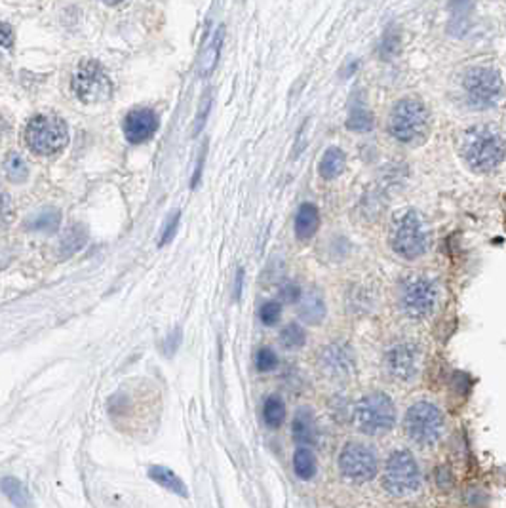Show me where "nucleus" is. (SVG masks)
Masks as SVG:
<instances>
[{
    "instance_id": "f257e3e1",
    "label": "nucleus",
    "mask_w": 506,
    "mask_h": 508,
    "mask_svg": "<svg viewBox=\"0 0 506 508\" xmlns=\"http://www.w3.org/2000/svg\"><path fill=\"white\" fill-rule=\"evenodd\" d=\"M459 151L470 170L489 174L505 162L506 143L491 126H472L461 134Z\"/></svg>"
},
{
    "instance_id": "f03ea898",
    "label": "nucleus",
    "mask_w": 506,
    "mask_h": 508,
    "mask_svg": "<svg viewBox=\"0 0 506 508\" xmlns=\"http://www.w3.org/2000/svg\"><path fill=\"white\" fill-rule=\"evenodd\" d=\"M388 242L392 251L405 261L423 258L430 248V232L423 215L417 210L398 213L391 225Z\"/></svg>"
},
{
    "instance_id": "7ed1b4c3",
    "label": "nucleus",
    "mask_w": 506,
    "mask_h": 508,
    "mask_svg": "<svg viewBox=\"0 0 506 508\" xmlns=\"http://www.w3.org/2000/svg\"><path fill=\"white\" fill-rule=\"evenodd\" d=\"M404 432L419 447H434L445 434V413L430 400H419L407 407L404 415Z\"/></svg>"
},
{
    "instance_id": "20e7f679",
    "label": "nucleus",
    "mask_w": 506,
    "mask_h": 508,
    "mask_svg": "<svg viewBox=\"0 0 506 508\" xmlns=\"http://www.w3.org/2000/svg\"><path fill=\"white\" fill-rule=\"evenodd\" d=\"M440 303V286L434 278L411 274L404 278L398 290V307L410 320L421 322L434 315Z\"/></svg>"
},
{
    "instance_id": "39448f33",
    "label": "nucleus",
    "mask_w": 506,
    "mask_h": 508,
    "mask_svg": "<svg viewBox=\"0 0 506 508\" xmlns=\"http://www.w3.org/2000/svg\"><path fill=\"white\" fill-rule=\"evenodd\" d=\"M430 129L429 109L419 99H400L388 116V132L400 143L417 145L426 139Z\"/></svg>"
},
{
    "instance_id": "423d86ee",
    "label": "nucleus",
    "mask_w": 506,
    "mask_h": 508,
    "mask_svg": "<svg viewBox=\"0 0 506 508\" xmlns=\"http://www.w3.org/2000/svg\"><path fill=\"white\" fill-rule=\"evenodd\" d=\"M398 409L394 400L383 390L365 394L354 407V421L367 436H381L396 426Z\"/></svg>"
},
{
    "instance_id": "0eeeda50",
    "label": "nucleus",
    "mask_w": 506,
    "mask_h": 508,
    "mask_svg": "<svg viewBox=\"0 0 506 508\" xmlns=\"http://www.w3.org/2000/svg\"><path fill=\"white\" fill-rule=\"evenodd\" d=\"M421 469L415 455L405 447H398L388 455L383 469V488L392 497H407L421 489Z\"/></svg>"
},
{
    "instance_id": "6e6552de",
    "label": "nucleus",
    "mask_w": 506,
    "mask_h": 508,
    "mask_svg": "<svg viewBox=\"0 0 506 508\" xmlns=\"http://www.w3.org/2000/svg\"><path fill=\"white\" fill-rule=\"evenodd\" d=\"M468 103L474 109H493L505 96V80L493 67H470L462 77Z\"/></svg>"
},
{
    "instance_id": "1a4fd4ad",
    "label": "nucleus",
    "mask_w": 506,
    "mask_h": 508,
    "mask_svg": "<svg viewBox=\"0 0 506 508\" xmlns=\"http://www.w3.org/2000/svg\"><path fill=\"white\" fill-rule=\"evenodd\" d=\"M25 143L32 153L40 156L56 155L69 143V129L61 118L39 115L31 118L25 128Z\"/></svg>"
},
{
    "instance_id": "9d476101",
    "label": "nucleus",
    "mask_w": 506,
    "mask_h": 508,
    "mask_svg": "<svg viewBox=\"0 0 506 508\" xmlns=\"http://www.w3.org/2000/svg\"><path fill=\"white\" fill-rule=\"evenodd\" d=\"M72 91L86 105H99L113 96V82L101 63L86 59L72 75Z\"/></svg>"
},
{
    "instance_id": "9b49d317",
    "label": "nucleus",
    "mask_w": 506,
    "mask_h": 508,
    "mask_svg": "<svg viewBox=\"0 0 506 508\" xmlns=\"http://www.w3.org/2000/svg\"><path fill=\"white\" fill-rule=\"evenodd\" d=\"M339 470L343 478L354 483L372 482L377 478L379 457L372 445L348 442L339 455Z\"/></svg>"
},
{
    "instance_id": "f8f14e48",
    "label": "nucleus",
    "mask_w": 506,
    "mask_h": 508,
    "mask_svg": "<svg viewBox=\"0 0 506 508\" xmlns=\"http://www.w3.org/2000/svg\"><path fill=\"white\" fill-rule=\"evenodd\" d=\"M385 372L398 383H411L421 374L423 350L415 341L396 343L385 353Z\"/></svg>"
},
{
    "instance_id": "ddd939ff",
    "label": "nucleus",
    "mask_w": 506,
    "mask_h": 508,
    "mask_svg": "<svg viewBox=\"0 0 506 508\" xmlns=\"http://www.w3.org/2000/svg\"><path fill=\"white\" fill-rule=\"evenodd\" d=\"M320 366L324 372L334 377H350L356 369L353 350L341 345V343H331L327 345L320 353Z\"/></svg>"
},
{
    "instance_id": "4468645a",
    "label": "nucleus",
    "mask_w": 506,
    "mask_h": 508,
    "mask_svg": "<svg viewBox=\"0 0 506 508\" xmlns=\"http://www.w3.org/2000/svg\"><path fill=\"white\" fill-rule=\"evenodd\" d=\"M158 129V116L151 109H135L124 118V135L129 143L151 139Z\"/></svg>"
},
{
    "instance_id": "2eb2a0df",
    "label": "nucleus",
    "mask_w": 506,
    "mask_h": 508,
    "mask_svg": "<svg viewBox=\"0 0 506 508\" xmlns=\"http://www.w3.org/2000/svg\"><path fill=\"white\" fill-rule=\"evenodd\" d=\"M299 318L307 326H318L326 318V301L318 290H308L303 293L301 307H299Z\"/></svg>"
},
{
    "instance_id": "dca6fc26",
    "label": "nucleus",
    "mask_w": 506,
    "mask_h": 508,
    "mask_svg": "<svg viewBox=\"0 0 506 508\" xmlns=\"http://www.w3.org/2000/svg\"><path fill=\"white\" fill-rule=\"evenodd\" d=\"M318 227H320L318 208L310 202L303 204L297 215H295V236H297V240H301V242L310 240L318 232Z\"/></svg>"
},
{
    "instance_id": "f3484780",
    "label": "nucleus",
    "mask_w": 506,
    "mask_h": 508,
    "mask_svg": "<svg viewBox=\"0 0 506 508\" xmlns=\"http://www.w3.org/2000/svg\"><path fill=\"white\" fill-rule=\"evenodd\" d=\"M147 476L153 480L154 483H158L160 488L167 489L170 493L177 497H189V488H186V483L181 480L172 469H167L164 464H153V466H148L147 470Z\"/></svg>"
},
{
    "instance_id": "a211bd4d",
    "label": "nucleus",
    "mask_w": 506,
    "mask_h": 508,
    "mask_svg": "<svg viewBox=\"0 0 506 508\" xmlns=\"http://www.w3.org/2000/svg\"><path fill=\"white\" fill-rule=\"evenodd\" d=\"M293 440L303 447H308L316 442V426H314V413L308 407H299L291 421Z\"/></svg>"
},
{
    "instance_id": "6ab92c4d",
    "label": "nucleus",
    "mask_w": 506,
    "mask_h": 508,
    "mask_svg": "<svg viewBox=\"0 0 506 508\" xmlns=\"http://www.w3.org/2000/svg\"><path fill=\"white\" fill-rule=\"evenodd\" d=\"M0 488H2L4 497H6L8 501L12 502L15 508H37V504L32 501L31 491L27 489V485L21 482L20 478L4 476Z\"/></svg>"
},
{
    "instance_id": "aec40b11",
    "label": "nucleus",
    "mask_w": 506,
    "mask_h": 508,
    "mask_svg": "<svg viewBox=\"0 0 506 508\" xmlns=\"http://www.w3.org/2000/svg\"><path fill=\"white\" fill-rule=\"evenodd\" d=\"M61 225V213L56 210V208H46V210H40L37 212L32 217L27 219L25 227L32 232H56Z\"/></svg>"
},
{
    "instance_id": "412c9836",
    "label": "nucleus",
    "mask_w": 506,
    "mask_h": 508,
    "mask_svg": "<svg viewBox=\"0 0 506 508\" xmlns=\"http://www.w3.org/2000/svg\"><path fill=\"white\" fill-rule=\"evenodd\" d=\"M224 39V27H219L215 34H213L212 42L208 44V48L202 53V58L198 61V75L200 77H210L212 71L215 69L219 59V52H221V46H223Z\"/></svg>"
},
{
    "instance_id": "4be33fe9",
    "label": "nucleus",
    "mask_w": 506,
    "mask_h": 508,
    "mask_svg": "<svg viewBox=\"0 0 506 508\" xmlns=\"http://www.w3.org/2000/svg\"><path fill=\"white\" fill-rule=\"evenodd\" d=\"M88 240V231L82 225H71L61 236L59 242V255L61 258H71L77 251H80Z\"/></svg>"
},
{
    "instance_id": "5701e85b",
    "label": "nucleus",
    "mask_w": 506,
    "mask_h": 508,
    "mask_svg": "<svg viewBox=\"0 0 506 508\" xmlns=\"http://www.w3.org/2000/svg\"><path fill=\"white\" fill-rule=\"evenodd\" d=\"M293 472L295 476L299 480H312L318 472V461H316V455L312 453V450L308 447H299V450L293 453Z\"/></svg>"
},
{
    "instance_id": "b1692460",
    "label": "nucleus",
    "mask_w": 506,
    "mask_h": 508,
    "mask_svg": "<svg viewBox=\"0 0 506 508\" xmlns=\"http://www.w3.org/2000/svg\"><path fill=\"white\" fill-rule=\"evenodd\" d=\"M343 170H345V155H343V151L341 148H327L324 156H322L320 160V167H318V172L324 179L331 181L335 177H339L343 174Z\"/></svg>"
},
{
    "instance_id": "393cba45",
    "label": "nucleus",
    "mask_w": 506,
    "mask_h": 508,
    "mask_svg": "<svg viewBox=\"0 0 506 508\" xmlns=\"http://www.w3.org/2000/svg\"><path fill=\"white\" fill-rule=\"evenodd\" d=\"M263 421L269 428H280L286 421V404L280 396H269L263 404Z\"/></svg>"
},
{
    "instance_id": "a878e982",
    "label": "nucleus",
    "mask_w": 506,
    "mask_h": 508,
    "mask_svg": "<svg viewBox=\"0 0 506 508\" xmlns=\"http://www.w3.org/2000/svg\"><path fill=\"white\" fill-rule=\"evenodd\" d=\"M400 46H402V34L396 25L386 27L383 40H381V48H379V56L385 61H391L400 53Z\"/></svg>"
},
{
    "instance_id": "bb28decb",
    "label": "nucleus",
    "mask_w": 506,
    "mask_h": 508,
    "mask_svg": "<svg viewBox=\"0 0 506 508\" xmlns=\"http://www.w3.org/2000/svg\"><path fill=\"white\" fill-rule=\"evenodd\" d=\"M4 174L12 183H25L29 177V167L18 153H8L4 158Z\"/></svg>"
},
{
    "instance_id": "cd10ccee",
    "label": "nucleus",
    "mask_w": 506,
    "mask_h": 508,
    "mask_svg": "<svg viewBox=\"0 0 506 508\" xmlns=\"http://www.w3.org/2000/svg\"><path fill=\"white\" fill-rule=\"evenodd\" d=\"M280 343H282V347L288 348V350H297V348L305 347V343H307L305 328L299 326V324H288V326H284L282 331H280Z\"/></svg>"
},
{
    "instance_id": "c85d7f7f",
    "label": "nucleus",
    "mask_w": 506,
    "mask_h": 508,
    "mask_svg": "<svg viewBox=\"0 0 506 508\" xmlns=\"http://www.w3.org/2000/svg\"><path fill=\"white\" fill-rule=\"evenodd\" d=\"M346 128L353 129V132H369L373 128V115L362 105H356L350 109Z\"/></svg>"
},
{
    "instance_id": "c756f323",
    "label": "nucleus",
    "mask_w": 506,
    "mask_h": 508,
    "mask_svg": "<svg viewBox=\"0 0 506 508\" xmlns=\"http://www.w3.org/2000/svg\"><path fill=\"white\" fill-rule=\"evenodd\" d=\"M462 502L467 508H487L489 507V493L480 485H470L462 493Z\"/></svg>"
},
{
    "instance_id": "7c9ffc66",
    "label": "nucleus",
    "mask_w": 506,
    "mask_h": 508,
    "mask_svg": "<svg viewBox=\"0 0 506 508\" xmlns=\"http://www.w3.org/2000/svg\"><path fill=\"white\" fill-rule=\"evenodd\" d=\"M434 483L436 488L443 491V493L451 491V489L455 488V474H453V470L449 469L448 464H438L434 469Z\"/></svg>"
},
{
    "instance_id": "2f4dec72",
    "label": "nucleus",
    "mask_w": 506,
    "mask_h": 508,
    "mask_svg": "<svg viewBox=\"0 0 506 508\" xmlns=\"http://www.w3.org/2000/svg\"><path fill=\"white\" fill-rule=\"evenodd\" d=\"M255 366L261 374H269L278 366V356L270 347H261L255 354Z\"/></svg>"
},
{
    "instance_id": "473e14b6",
    "label": "nucleus",
    "mask_w": 506,
    "mask_h": 508,
    "mask_svg": "<svg viewBox=\"0 0 506 508\" xmlns=\"http://www.w3.org/2000/svg\"><path fill=\"white\" fill-rule=\"evenodd\" d=\"M282 316V305L278 301H267L261 305L259 309V320L263 322L265 326H274Z\"/></svg>"
},
{
    "instance_id": "72a5a7b5",
    "label": "nucleus",
    "mask_w": 506,
    "mask_h": 508,
    "mask_svg": "<svg viewBox=\"0 0 506 508\" xmlns=\"http://www.w3.org/2000/svg\"><path fill=\"white\" fill-rule=\"evenodd\" d=\"M303 297V290L301 286L293 280H288V282H284L280 286V299L284 303H289V305H293V303H299Z\"/></svg>"
},
{
    "instance_id": "f704fd0d",
    "label": "nucleus",
    "mask_w": 506,
    "mask_h": 508,
    "mask_svg": "<svg viewBox=\"0 0 506 508\" xmlns=\"http://www.w3.org/2000/svg\"><path fill=\"white\" fill-rule=\"evenodd\" d=\"M179 217H181L179 212H172V215L167 217L166 225L162 229L160 246H166L167 242H172V239L175 236V232H177V227H179Z\"/></svg>"
},
{
    "instance_id": "c9c22d12",
    "label": "nucleus",
    "mask_w": 506,
    "mask_h": 508,
    "mask_svg": "<svg viewBox=\"0 0 506 508\" xmlns=\"http://www.w3.org/2000/svg\"><path fill=\"white\" fill-rule=\"evenodd\" d=\"M181 341H183V331H181V328H175L172 334L166 337L164 347H162V353L170 358V356H173V354L177 353V348L181 347Z\"/></svg>"
},
{
    "instance_id": "e433bc0d",
    "label": "nucleus",
    "mask_w": 506,
    "mask_h": 508,
    "mask_svg": "<svg viewBox=\"0 0 506 508\" xmlns=\"http://www.w3.org/2000/svg\"><path fill=\"white\" fill-rule=\"evenodd\" d=\"M242 288H243V269H238L236 278H234V299L242 297Z\"/></svg>"
},
{
    "instance_id": "4c0bfd02",
    "label": "nucleus",
    "mask_w": 506,
    "mask_h": 508,
    "mask_svg": "<svg viewBox=\"0 0 506 508\" xmlns=\"http://www.w3.org/2000/svg\"><path fill=\"white\" fill-rule=\"evenodd\" d=\"M10 44H12V29L8 23H2V46L10 48Z\"/></svg>"
},
{
    "instance_id": "58836bf2",
    "label": "nucleus",
    "mask_w": 506,
    "mask_h": 508,
    "mask_svg": "<svg viewBox=\"0 0 506 508\" xmlns=\"http://www.w3.org/2000/svg\"><path fill=\"white\" fill-rule=\"evenodd\" d=\"M105 4H109V6H116V4H120L122 0H103Z\"/></svg>"
}]
</instances>
